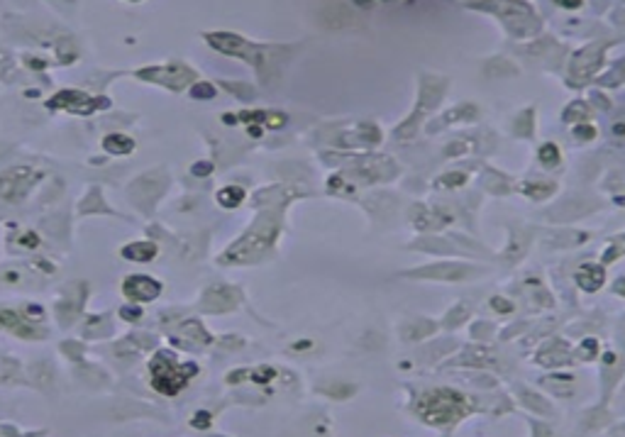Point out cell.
<instances>
[{"instance_id": "52a82bcc", "label": "cell", "mask_w": 625, "mask_h": 437, "mask_svg": "<svg viewBox=\"0 0 625 437\" xmlns=\"http://www.w3.org/2000/svg\"><path fill=\"white\" fill-rule=\"evenodd\" d=\"M122 257L130 262H152L156 257V247L152 242H134V245L122 247Z\"/></svg>"}, {"instance_id": "5b68a950", "label": "cell", "mask_w": 625, "mask_h": 437, "mask_svg": "<svg viewBox=\"0 0 625 437\" xmlns=\"http://www.w3.org/2000/svg\"><path fill=\"white\" fill-rule=\"evenodd\" d=\"M110 100H105V98H88L86 93H78V91H61L57 93L52 100H49V105L52 108H64V110H71V113H78V115H88L98 110V108H105Z\"/></svg>"}, {"instance_id": "e0dca14e", "label": "cell", "mask_w": 625, "mask_h": 437, "mask_svg": "<svg viewBox=\"0 0 625 437\" xmlns=\"http://www.w3.org/2000/svg\"><path fill=\"white\" fill-rule=\"evenodd\" d=\"M193 171H195V173H208L210 171V164H205V166H203V164H198Z\"/></svg>"}, {"instance_id": "9a60e30c", "label": "cell", "mask_w": 625, "mask_h": 437, "mask_svg": "<svg viewBox=\"0 0 625 437\" xmlns=\"http://www.w3.org/2000/svg\"><path fill=\"white\" fill-rule=\"evenodd\" d=\"M208 422H210L208 413H205V418H195V420H193V425H195V427H208Z\"/></svg>"}, {"instance_id": "3957f363", "label": "cell", "mask_w": 625, "mask_h": 437, "mask_svg": "<svg viewBox=\"0 0 625 437\" xmlns=\"http://www.w3.org/2000/svg\"><path fill=\"white\" fill-rule=\"evenodd\" d=\"M137 76L144 78V81H152V83H159V86H169V88H183L188 86V81L195 78V74L190 71L188 66H181V64H166V66H154V69H139Z\"/></svg>"}, {"instance_id": "8992f818", "label": "cell", "mask_w": 625, "mask_h": 437, "mask_svg": "<svg viewBox=\"0 0 625 437\" xmlns=\"http://www.w3.org/2000/svg\"><path fill=\"white\" fill-rule=\"evenodd\" d=\"M122 293L132 301H154L159 293H161V284L154 281L152 276H142V274H134V276H127L125 284H122Z\"/></svg>"}, {"instance_id": "7c38bea8", "label": "cell", "mask_w": 625, "mask_h": 437, "mask_svg": "<svg viewBox=\"0 0 625 437\" xmlns=\"http://www.w3.org/2000/svg\"><path fill=\"white\" fill-rule=\"evenodd\" d=\"M274 376V369H259V371H254V381H271Z\"/></svg>"}, {"instance_id": "7a4b0ae2", "label": "cell", "mask_w": 625, "mask_h": 437, "mask_svg": "<svg viewBox=\"0 0 625 437\" xmlns=\"http://www.w3.org/2000/svg\"><path fill=\"white\" fill-rule=\"evenodd\" d=\"M464 408V398L455 393V391H435L428 393L423 403H420V415L428 422H447V420L459 418Z\"/></svg>"}, {"instance_id": "8fae6325", "label": "cell", "mask_w": 625, "mask_h": 437, "mask_svg": "<svg viewBox=\"0 0 625 437\" xmlns=\"http://www.w3.org/2000/svg\"><path fill=\"white\" fill-rule=\"evenodd\" d=\"M190 95H193V98H213V95H215V88H213L210 83H205V86H203V83H195L193 91H190Z\"/></svg>"}, {"instance_id": "ba28073f", "label": "cell", "mask_w": 625, "mask_h": 437, "mask_svg": "<svg viewBox=\"0 0 625 437\" xmlns=\"http://www.w3.org/2000/svg\"><path fill=\"white\" fill-rule=\"evenodd\" d=\"M103 147L110 154H127V152H132L134 144H132V139L125 137V134H108L105 142H103Z\"/></svg>"}, {"instance_id": "2e32d148", "label": "cell", "mask_w": 625, "mask_h": 437, "mask_svg": "<svg viewBox=\"0 0 625 437\" xmlns=\"http://www.w3.org/2000/svg\"><path fill=\"white\" fill-rule=\"evenodd\" d=\"M576 134H579V137H584V134H586V137H593V130H591V127H588V130H586V127H579Z\"/></svg>"}, {"instance_id": "4fadbf2b", "label": "cell", "mask_w": 625, "mask_h": 437, "mask_svg": "<svg viewBox=\"0 0 625 437\" xmlns=\"http://www.w3.org/2000/svg\"><path fill=\"white\" fill-rule=\"evenodd\" d=\"M122 315H125V320H137V318H142L139 308H122Z\"/></svg>"}, {"instance_id": "9c48e42d", "label": "cell", "mask_w": 625, "mask_h": 437, "mask_svg": "<svg viewBox=\"0 0 625 437\" xmlns=\"http://www.w3.org/2000/svg\"><path fill=\"white\" fill-rule=\"evenodd\" d=\"M218 200H220V205L235 208V205H240V200H245V190L237 188V186H230V188L218 193Z\"/></svg>"}, {"instance_id": "277c9868", "label": "cell", "mask_w": 625, "mask_h": 437, "mask_svg": "<svg viewBox=\"0 0 625 437\" xmlns=\"http://www.w3.org/2000/svg\"><path fill=\"white\" fill-rule=\"evenodd\" d=\"M205 39L210 42V47H215L218 52H225L230 57L247 59L249 64H257V66H259V54H262V49H259L257 44H252V42H247V39L237 37V35H223V32L208 35Z\"/></svg>"}, {"instance_id": "5bb4252c", "label": "cell", "mask_w": 625, "mask_h": 437, "mask_svg": "<svg viewBox=\"0 0 625 437\" xmlns=\"http://www.w3.org/2000/svg\"><path fill=\"white\" fill-rule=\"evenodd\" d=\"M557 5H562V8H569V10H576V8H581V0H554Z\"/></svg>"}, {"instance_id": "6da1fadb", "label": "cell", "mask_w": 625, "mask_h": 437, "mask_svg": "<svg viewBox=\"0 0 625 437\" xmlns=\"http://www.w3.org/2000/svg\"><path fill=\"white\" fill-rule=\"evenodd\" d=\"M186 374H195V366L190 364L188 369L186 366H181L176 357H173V352H159L152 361V383L156 391H161V393H166V396H173V393H178L186 383H188L190 376Z\"/></svg>"}, {"instance_id": "30bf717a", "label": "cell", "mask_w": 625, "mask_h": 437, "mask_svg": "<svg viewBox=\"0 0 625 437\" xmlns=\"http://www.w3.org/2000/svg\"><path fill=\"white\" fill-rule=\"evenodd\" d=\"M540 159H542V164H557L559 161V154H557V149H554V144H545L542 149H540Z\"/></svg>"}]
</instances>
